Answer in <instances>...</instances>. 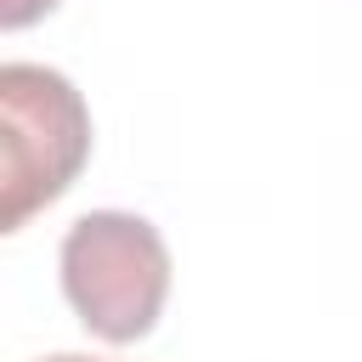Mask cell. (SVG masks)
<instances>
[{"label": "cell", "mask_w": 362, "mask_h": 362, "mask_svg": "<svg viewBox=\"0 0 362 362\" xmlns=\"http://www.w3.org/2000/svg\"><path fill=\"white\" fill-rule=\"evenodd\" d=\"M62 294L79 322L113 345L141 339L170 294V249L153 221L124 209H90L62 238Z\"/></svg>", "instance_id": "cell-1"}, {"label": "cell", "mask_w": 362, "mask_h": 362, "mask_svg": "<svg viewBox=\"0 0 362 362\" xmlns=\"http://www.w3.org/2000/svg\"><path fill=\"white\" fill-rule=\"evenodd\" d=\"M0 147H6V204L0 226L17 232L34 209L62 198L90 153L85 96L40 62L0 68Z\"/></svg>", "instance_id": "cell-2"}, {"label": "cell", "mask_w": 362, "mask_h": 362, "mask_svg": "<svg viewBox=\"0 0 362 362\" xmlns=\"http://www.w3.org/2000/svg\"><path fill=\"white\" fill-rule=\"evenodd\" d=\"M57 0H0V28H28L34 17H45Z\"/></svg>", "instance_id": "cell-3"}, {"label": "cell", "mask_w": 362, "mask_h": 362, "mask_svg": "<svg viewBox=\"0 0 362 362\" xmlns=\"http://www.w3.org/2000/svg\"><path fill=\"white\" fill-rule=\"evenodd\" d=\"M45 362H90V356H45Z\"/></svg>", "instance_id": "cell-4"}]
</instances>
